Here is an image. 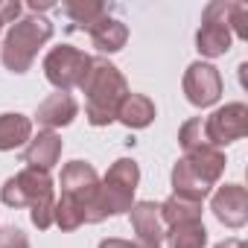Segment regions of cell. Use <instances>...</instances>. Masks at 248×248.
<instances>
[{
  "mask_svg": "<svg viewBox=\"0 0 248 248\" xmlns=\"http://www.w3.org/2000/svg\"><path fill=\"white\" fill-rule=\"evenodd\" d=\"M99 175L88 161H70L62 170V199H56L53 222L62 231H76L85 222L96 225Z\"/></svg>",
  "mask_w": 248,
  "mask_h": 248,
  "instance_id": "6da1fadb",
  "label": "cell"
},
{
  "mask_svg": "<svg viewBox=\"0 0 248 248\" xmlns=\"http://www.w3.org/2000/svg\"><path fill=\"white\" fill-rule=\"evenodd\" d=\"M79 88L85 91V117L96 129L114 123L123 99L132 93L126 76L120 73V67L111 64L102 56L91 59V70H88V76H85V82Z\"/></svg>",
  "mask_w": 248,
  "mask_h": 248,
  "instance_id": "7a4b0ae2",
  "label": "cell"
},
{
  "mask_svg": "<svg viewBox=\"0 0 248 248\" xmlns=\"http://www.w3.org/2000/svg\"><path fill=\"white\" fill-rule=\"evenodd\" d=\"M0 199L9 207H30V219L38 231H47L53 225V210H56V190L53 178L44 170H21L18 175L6 178L0 187Z\"/></svg>",
  "mask_w": 248,
  "mask_h": 248,
  "instance_id": "3957f363",
  "label": "cell"
},
{
  "mask_svg": "<svg viewBox=\"0 0 248 248\" xmlns=\"http://www.w3.org/2000/svg\"><path fill=\"white\" fill-rule=\"evenodd\" d=\"M222 172H225V152L204 143V146L184 152V158H178V164L172 167L170 178H172L175 196L204 202L213 193V187L219 184Z\"/></svg>",
  "mask_w": 248,
  "mask_h": 248,
  "instance_id": "277c9868",
  "label": "cell"
},
{
  "mask_svg": "<svg viewBox=\"0 0 248 248\" xmlns=\"http://www.w3.org/2000/svg\"><path fill=\"white\" fill-rule=\"evenodd\" d=\"M53 38V24L44 15H30L12 24V30L3 38L0 47V59H3L6 70L12 73H27L38 56V50Z\"/></svg>",
  "mask_w": 248,
  "mask_h": 248,
  "instance_id": "5b68a950",
  "label": "cell"
},
{
  "mask_svg": "<svg viewBox=\"0 0 248 248\" xmlns=\"http://www.w3.org/2000/svg\"><path fill=\"white\" fill-rule=\"evenodd\" d=\"M140 181V167L132 158H120L108 167L105 178L99 181V196H96V222L108 216L129 213L135 204V190Z\"/></svg>",
  "mask_w": 248,
  "mask_h": 248,
  "instance_id": "8992f818",
  "label": "cell"
},
{
  "mask_svg": "<svg viewBox=\"0 0 248 248\" xmlns=\"http://www.w3.org/2000/svg\"><path fill=\"white\" fill-rule=\"evenodd\" d=\"M231 6L233 0H213L202 12V27L196 32V50L207 59L225 56L231 50Z\"/></svg>",
  "mask_w": 248,
  "mask_h": 248,
  "instance_id": "52a82bcc",
  "label": "cell"
},
{
  "mask_svg": "<svg viewBox=\"0 0 248 248\" xmlns=\"http://www.w3.org/2000/svg\"><path fill=\"white\" fill-rule=\"evenodd\" d=\"M91 59L88 53H82L79 47H70V44H59L53 47L47 56H44V76L53 88L59 91H70V88H79L91 70Z\"/></svg>",
  "mask_w": 248,
  "mask_h": 248,
  "instance_id": "ba28073f",
  "label": "cell"
},
{
  "mask_svg": "<svg viewBox=\"0 0 248 248\" xmlns=\"http://www.w3.org/2000/svg\"><path fill=\"white\" fill-rule=\"evenodd\" d=\"M204 135H207V143L216 149L242 140L248 135V105L228 102V105L216 108L210 117H204Z\"/></svg>",
  "mask_w": 248,
  "mask_h": 248,
  "instance_id": "9c48e42d",
  "label": "cell"
},
{
  "mask_svg": "<svg viewBox=\"0 0 248 248\" xmlns=\"http://www.w3.org/2000/svg\"><path fill=\"white\" fill-rule=\"evenodd\" d=\"M184 96L196 108H210L222 96V76L207 62H193L184 73Z\"/></svg>",
  "mask_w": 248,
  "mask_h": 248,
  "instance_id": "30bf717a",
  "label": "cell"
},
{
  "mask_svg": "<svg viewBox=\"0 0 248 248\" xmlns=\"http://www.w3.org/2000/svg\"><path fill=\"white\" fill-rule=\"evenodd\" d=\"M213 216L228 228H242L248 222V190L242 184H225L210 199Z\"/></svg>",
  "mask_w": 248,
  "mask_h": 248,
  "instance_id": "8fae6325",
  "label": "cell"
},
{
  "mask_svg": "<svg viewBox=\"0 0 248 248\" xmlns=\"http://www.w3.org/2000/svg\"><path fill=\"white\" fill-rule=\"evenodd\" d=\"M129 213H132V228L138 233V242L146 245V248H161V242L167 236V228H164V219H161V204L135 202Z\"/></svg>",
  "mask_w": 248,
  "mask_h": 248,
  "instance_id": "7c38bea8",
  "label": "cell"
},
{
  "mask_svg": "<svg viewBox=\"0 0 248 248\" xmlns=\"http://www.w3.org/2000/svg\"><path fill=\"white\" fill-rule=\"evenodd\" d=\"M62 149H64L62 138H59L56 132H47V129H44V132H38L35 138H30V143H27V149H24V164L32 167V170L50 172V170L59 164Z\"/></svg>",
  "mask_w": 248,
  "mask_h": 248,
  "instance_id": "4fadbf2b",
  "label": "cell"
},
{
  "mask_svg": "<svg viewBox=\"0 0 248 248\" xmlns=\"http://www.w3.org/2000/svg\"><path fill=\"white\" fill-rule=\"evenodd\" d=\"M76 114H79V105H76V99H73L70 93L59 91V93H50V96H47V99L38 105V111H35V120L41 123V126H44L47 132H56V129H64V126H70Z\"/></svg>",
  "mask_w": 248,
  "mask_h": 248,
  "instance_id": "5bb4252c",
  "label": "cell"
},
{
  "mask_svg": "<svg viewBox=\"0 0 248 248\" xmlns=\"http://www.w3.org/2000/svg\"><path fill=\"white\" fill-rule=\"evenodd\" d=\"M88 35H91V41H93V47H96L99 53H120L123 47H126V41H129L126 24L117 21V18H111V15L99 18V21L88 30Z\"/></svg>",
  "mask_w": 248,
  "mask_h": 248,
  "instance_id": "9a60e30c",
  "label": "cell"
},
{
  "mask_svg": "<svg viewBox=\"0 0 248 248\" xmlns=\"http://www.w3.org/2000/svg\"><path fill=\"white\" fill-rule=\"evenodd\" d=\"M32 138V120L9 111V114H0V152H12L24 143H30Z\"/></svg>",
  "mask_w": 248,
  "mask_h": 248,
  "instance_id": "2e32d148",
  "label": "cell"
},
{
  "mask_svg": "<svg viewBox=\"0 0 248 248\" xmlns=\"http://www.w3.org/2000/svg\"><path fill=\"white\" fill-rule=\"evenodd\" d=\"M117 120L126 129H146L155 120V102L149 96H143V93H129L123 99L120 111H117Z\"/></svg>",
  "mask_w": 248,
  "mask_h": 248,
  "instance_id": "e0dca14e",
  "label": "cell"
},
{
  "mask_svg": "<svg viewBox=\"0 0 248 248\" xmlns=\"http://www.w3.org/2000/svg\"><path fill=\"white\" fill-rule=\"evenodd\" d=\"M167 236H170V245L172 248H204L207 245V228H204L202 219L170 225L167 228Z\"/></svg>",
  "mask_w": 248,
  "mask_h": 248,
  "instance_id": "ac0fdd59",
  "label": "cell"
},
{
  "mask_svg": "<svg viewBox=\"0 0 248 248\" xmlns=\"http://www.w3.org/2000/svg\"><path fill=\"white\" fill-rule=\"evenodd\" d=\"M161 219H164V228L178 225V222L202 219V202H193V199H184V196H175V193H172V196L161 204Z\"/></svg>",
  "mask_w": 248,
  "mask_h": 248,
  "instance_id": "d6986e66",
  "label": "cell"
},
{
  "mask_svg": "<svg viewBox=\"0 0 248 248\" xmlns=\"http://www.w3.org/2000/svg\"><path fill=\"white\" fill-rule=\"evenodd\" d=\"M62 12L70 18V21H76V27L79 30H91L99 18H105L108 15V6L105 3H99V0H67V3L62 6Z\"/></svg>",
  "mask_w": 248,
  "mask_h": 248,
  "instance_id": "ffe728a7",
  "label": "cell"
},
{
  "mask_svg": "<svg viewBox=\"0 0 248 248\" xmlns=\"http://www.w3.org/2000/svg\"><path fill=\"white\" fill-rule=\"evenodd\" d=\"M178 143H181L184 152H190V149L207 143V135H204V117H193V120L184 123L181 132H178Z\"/></svg>",
  "mask_w": 248,
  "mask_h": 248,
  "instance_id": "44dd1931",
  "label": "cell"
},
{
  "mask_svg": "<svg viewBox=\"0 0 248 248\" xmlns=\"http://www.w3.org/2000/svg\"><path fill=\"white\" fill-rule=\"evenodd\" d=\"M231 35L248 38V6L239 3V0H233V6H231Z\"/></svg>",
  "mask_w": 248,
  "mask_h": 248,
  "instance_id": "7402d4cb",
  "label": "cell"
},
{
  "mask_svg": "<svg viewBox=\"0 0 248 248\" xmlns=\"http://www.w3.org/2000/svg\"><path fill=\"white\" fill-rule=\"evenodd\" d=\"M0 248H30V239L21 228L9 225V228H0Z\"/></svg>",
  "mask_w": 248,
  "mask_h": 248,
  "instance_id": "603a6c76",
  "label": "cell"
},
{
  "mask_svg": "<svg viewBox=\"0 0 248 248\" xmlns=\"http://www.w3.org/2000/svg\"><path fill=\"white\" fill-rule=\"evenodd\" d=\"M18 15H21V3H18V0H0V32H3L6 24L18 21Z\"/></svg>",
  "mask_w": 248,
  "mask_h": 248,
  "instance_id": "cb8c5ba5",
  "label": "cell"
},
{
  "mask_svg": "<svg viewBox=\"0 0 248 248\" xmlns=\"http://www.w3.org/2000/svg\"><path fill=\"white\" fill-rule=\"evenodd\" d=\"M99 248H146V245H140V242H129V239H117V236H111V239H102V242H99Z\"/></svg>",
  "mask_w": 248,
  "mask_h": 248,
  "instance_id": "d4e9b609",
  "label": "cell"
},
{
  "mask_svg": "<svg viewBox=\"0 0 248 248\" xmlns=\"http://www.w3.org/2000/svg\"><path fill=\"white\" fill-rule=\"evenodd\" d=\"M216 248H245V242H242V239H236V236H231V239H225V242H219Z\"/></svg>",
  "mask_w": 248,
  "mask_h": 248,
  "instance_id": "484cf974",
  "label": "cell"
}]
</instances>
